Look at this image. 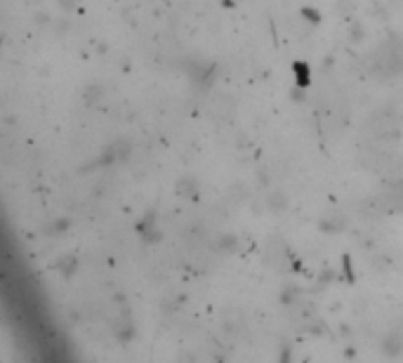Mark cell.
I'll return each instance as SVG.
<instances>
[{"label":"cell","mask_w":403,"mask_h":363,"mask_svg":"<svg viewBox=\"0 0 403 363\" xmlns=\"http://www.w3.org/2000/svg\"><path fill=\"white\" fill-rule=\"evenodd\" d=\"M297 78H300V88H307L309 83V71H307V64H297Z\"/></svg>","instance_id":"1"}]
</instances>
